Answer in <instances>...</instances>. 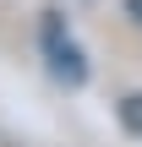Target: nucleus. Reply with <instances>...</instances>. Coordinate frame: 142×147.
Listing matches in <instances>:
<instances>
[{"label": "nucleus", "mask_w": 142, "mask_h": 147, "mask_svg": "<svg viewBox=\"0 0 142 147\" xmlns=\"http://www.w3.org/2000/svg\"><path fill=\"white\" fill-rule=\"evenodd\" d=\"M120 120H126V131H137V136H142V93L120 98Z\"/></svg>", "instance_id": "2"}, {"label": "nucleus", "mask_w": 142, "mask_h": 147, "mask_svg": "<svg viewBox=\"0 0 142 147\" xmlns=\"http://www.w3.org/2000/svg\"><path fill=\"white\" fill-rule=\"evenodd\" d=\"M44 60H49V76L55 82H66V87H82L88 82V60H82V44L66 33V22L60 16H44Z\"/></svg>", "instance_id": "1"}]
</instances>
